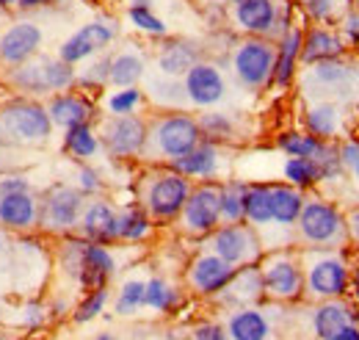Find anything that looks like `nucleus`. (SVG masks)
Returning a JSON list of instances; mask_svg holds the SVG:
<instances>
[{
  "label": "nucleus",
  "instance_id": "obj_30",
  "mask_svg": "<svg viewBox=\"0 0 359 340\" xmlns=\"http://www.w3.org/2000/svg\"><path fill=\"white\" fill-rule=\"evenodd\" d=\"M147 75V53L138 44H125L111 50V78L108 89H125V86H141Z\"/></svg>",
  "mask_w": 359,
  "mask_h": 340
},
{
  "label": "nucleus",
  "instance_id": "obj_4",
  "mask_svg": "<svg viewBox=\"0 0 359 340\" xmlns=\"http://www.w3.org/2000/svg\"><path fill=\"white\" fill-rule=\"evenodd\" d=\"M202 141L196 114L191 111H155L147 117V144L144 164H172Z\"/></svg>",
  "mask_w": 359,
  "mask_h": 340
},
{
  "label": "nucleus",
  "instance_id": "obj_59",
  "mask_svg": "<svg viewBox=\"0 0 359 340\" xmlns=\"http://www.w3.org/2000/svg\"><path fill=\"white\" fill-rule=\"evenodd\" d=\"M91 340H119V338H116L114 332H97V335H94Z\"/></svg>",
  "mask_w": 359,
  "mask_h": 340
},
{
  "label": "nucleus",
  "instance_id": "obj_41",
  "mask_svg": "<svg viewBox=\"0 0 359 340\" xmlns=\"http://www.w3.org/2000/svg\"><path fill=\"white\" fill-rule=\"evenodd\" d=\"M293 6L313 25H337L343 20V14L348 8H354L351 0H293Z\"/></svg>",
  "mask_w": 359,
  "mask_h": 340
},
{
  "label": "nucleus",
  "instance_id": "obj_54",
  "mask_svg": "<svg viewBox=\"0 0 359 340\" xmlns=\"http://www.w3.org/2000/svg\"><path fill=\"white\" fill-rule=\"evenodd\" d=\"M58 3H67V0H20L17 14H36V11L53 8V6H58Z\"/></svg>",
  "mask_w": 359,
  "mask_h": 340
},
{
  "label": "nucleus",
  "instance_id": "obj_31",
  "mask_svg": "<svg viewBox=\"0 0 359 340\" xmlns=\"http://www.w3.org/2000/svg\"><path fill=\"white\" fill-rule=\"evenodd\" d=\"M302 125L307 133L318 136L320 141H337V136L343 133V105L332 103V100L307 103Z\"/></svg>",
  "mask_w": 359,
  "mask_h": 340
},
{
  "label": "nucleus",
  "instance_id": "obj_35",
  "mask_svg": "<svg viewBox=\"0 0 359 340\" xmlns=\"http://www.w3.org/2000/svg\"><path fill=\"white\" fill-rule=\"evenodd\" d=\"M61 150L75 164H91L102 152V144H100V136H97V122L94 125H75V128L64 130Z\"/></svg>",
  "mask_w": 359,
  "mask_h": 340
},
{
  "label": "nucleus",
  "instance_id": "obj_49",
  "mask_svg": "<svg viewBox=\"0 0 359 340\" xmlns=\"http://www.w3.org/2000/svg\"><path fill=\"white\" fill-rule=\"evenodd\" d=\"M337 147H340V161H343L346 177L359 191V141L357 138H343V141H337Z\"/></svg>",
  "mask_w": 359,
  "mask_h": 340
},
{
  "label": "nucleus",
  "instance_id": "obj_21",
  "mask_svg": "<svg viewBox=\"0 0 359 340\" xmlns=\"http://www.w3.org/2000/svg\"><path fill=\"white\" fill-rule=\"evenodd\" d=\"M45 108L53 128L58 130H69L75 125H94L100 119V103L94 100V94H86L81 89L50 94L45 100Z\"/></svg>",
  "mask_w": 359,
  "mask_h": 340
},
{
  "label": "nucleus",
  "instance_id": "obj_50",
  "mask_svg": "<svg viewBox=\"0 0 359 340\" xmlns=\"http://www.w3.org/2000/svg\"><path fill=\"white\" fill-rule=\"evenodd\" d=\"M47 318H50V313H47V307L42 301H25L22 310H20V321H22V327H25L28 332L42 329L47 324Z\"/></svg>",
  "mask_w": 359,
  "mask_h": 340
},
{
  "label": "nucleus",
  "instance_id": "obj_32",
  "mask_svg": "<svg viewBox=\"0 0 359 340\" xmlns=\"http://www.w3.org/2000/svg\"><path fill=\"white\" fill-rule=\"evenodd\" d=\"M196 122L202 130V138L222 144V147H235L246 136L241 128V119L229 111H222V108H205L202 114H196Z\"/></svg>",
  "mask_w": 359,
  "mask_h": 340
},
{
  "label": "nucleus",
  "instance_id": "obj_29",
  "mask_svg": "<svg viewBox=\"0 0 359 340\" xmlns=\"http://www.w3.org/2000/svg\"><path fill=\"white\" fill-rule=\"evenodd\" d=\"M348 55V44L340 37L334 25H304V42H302V67H310L318 61H332Z\"/></svg>",
  "mask_w": 359,
  "mask_h": 340
},
{
  "label": "nucleus",
  "instance_id": "obj_9",
  "mask_svg": "<svg viewBox=\"0 0 359 340\" xmlns=\"http://www.w3.org/2000/svg\"><path fill=\"white\" fill-rule=\"evenodd\" d=\"M293 11V0H238L226 6L229 25L241 37H269L273 42L296 25Z\"/></svg>",
  "mask_w": 359,
  "mask_h": 340
},
{
  "label": "nucleus",
  "instance_id": "obj_43",
  "mask_svg": "<svg viewBox=\"0 0 359 340\" xmlns=\"http://www.w3.org/2000/svg\"><path fill=\"white\" fill-rule=\"evenodd\" d=\"M147 105V97H144V89L141 86H125V89H111L105 97H102V108L105 114H138L141 108Z\"/></svg>",
  "mask_w": 359,
  "mask_h": 340
},
{
  "label": "nucleus",
  "instance_id": "obj_39",
  "mask_svg": "<svg viewBox=\"0 0 359 340\" xmlns=\"http://www.w3.org/2000/svg\"><path fill=\"white\" fill-rule=\"evenodd\" d=\"M276 150L285 155V158H318L326 147V141H320L318 136L307 133V130H282L276 136Z\"/></svg>",
  "mask_w": 359,
  "mask_h": 340
},
{
  "label": "nucleus",
  "instance_id": "obj_10",
  "mask_svg": "<svg viewBox=\"0 0 359 340\" xmlns=\"http://www.w3.org/2000/svg\"><path fill=\"white\" fill-rule=\"evenodd\" d=\"M273 55H276V42L269 37H241L229 47L226 67L235 84L249 94H260L271 89V75H273Z\"/></svg>",
  "mask_w": 359,
  "mask_h": 340
},
{
  "label": "nucleus",
  "instance_id": "obj_2",
  "mask_svg": "<svg viewBox=\"0 0 359 340\" xmlns=\"http://www.w3.org/2000/svg\"><path fill=\"white\" fill-rule=\"evenodd\" d=\"M55 263H58L61 274L69 277L83 294L94 291V288H108L119 268V260L111 247L86 241L81 235L58 238Z\"/></svg>",
  "mask_w": 359,
  "mask_h": 340
},
{
  "label": "nucleus",
  "instance_id": "obj_15",
  "mask_svg": "<svg viewBox=\"0 0 359 340\" xmlns=\"http://www.w3.org/2000/svg\"><path fill=\"white\" fill-rule=\"evenodd\" d=\"M205 249H210L213 255L226 260L232 268H243V266H255L260 263V257L266 255L260 230H255L246 221L238 224H219L208 238H205Z\"/></svg>",
  "mask_w": 359,
  "mask_h": 340
},
{
  "label": "nucleus",
  "instance_id": "obj_1",
  "mask_svg": "<svg viewBox=\"0 0 359 340\" xmlns=\"http://www.w3.org/2000/svg\"><path fill=\"white\" fill-rule=\"evenodd\" d=\"M194 183L166 164H147L138 171L133 185L135 205L155 221V227H166L177 221L180 211L191 194Z\"/></svg>",
  "mask_w": 359,
  "mask_h": 340
},
{
  "label": "nucleus",
  "instance_id": "obj_26",
  "mask_svg": "<svg viewBox=\"0 0 359 340\" xmlns=\"http://www.w3.org/2000/svg\"><path fill=\"white\" fill-rule=\"evenodd\" d=\"M302 42H304V25H293L276 39L271 89H290L296 84L302 70Z\"/></svg>",
  "mask_w": 359,
  "mask_h": 340
},
{
  "label": "nucleus",
  "instance_id": "obj_42",
  "mask_svg": "<svg viewBox=\"0 0 359 340\" xmlns=\"http://www.w3.org/2000/svg\"><path fill=\"white\" fill-rule=\"evenodd\" d=\"M282 180L304 194L315 191L320 185V171L313 158H285L282 161Z\"/></svg>",
  "mask_w": 359,
  "mask_h": 340
},
{
  "label": "nucleus",
  "instance_id": "obj_8",
  "mask_svg": "<svg viewBox=\"0 0 359 340\" xmlns=\"http://www.w3.org/2000/svg\"><path fill=\"white\" fill-rule=\"evenodd\" d=\"M299 255L304 268V299L323 301L348 296L351 266L343 249H299Z\"/></svg>",
  "mask_w": 359,
  "mask_h": 340
},
{
  "label": "nucleus",
  "instance_id": "obj_6",
  "mask_svg": "<svg viewBox=\"0 0 359 340\" xmlns=\"http://www.w3.org/2000/svg\"><path fill=\"white\" fill-rule=\"evenodd\" d=\"M3 84L11 89V94L47 100L50 94L75 89V67L61 61L58 55L36 53L34 58L11 70H3Z\"/></svg>",
  "mask_w": 359,
  "mask_h": 340
},
{
  "label": "nucleus",
  "instance_id": "obj_44",
  "mask_svg": "<svg viewBox=\"0 0 359 340\" xmlns=\"http://www.w3.org/2000/svg\"><path fill=\"white\" fill-rule=\"evenodd\" d=\"M243 191H246V180H222V194H219V205H222V224H238L243 221Z\"/></svg>",
  "mask_w": 359,
  "mask_h": 340
},
{
  "label": "nucleus",
  "instance_id": "obj_11",
  "mask_svg": "<svg viewBox=\"0 0 359 340\" xmlns=\"http://www.w3.org/2000/svg\"><path fill=\"white\" fill-rule=\"evenodd\" d=\"M260 277H263V291L266 301L271 304H296L304 299V268L299 249L282 247L269 249L260 257Z\"/></svg>",
  "mask_w": 359,
  "mask_h": 340
},
{
  "label": "nucleus",
  "instance_id": "obj_47",
  "mask_svg": "<svg viewBox=\"0 0 359 340\" xmlns=\"http://www.w3.org/2000/svg\"><path fill=\"white\" fill-rule=\"evenodd\" d=\"M108 301H111V291H108V288L86 291V294L81 296V301L72 307V321H75V324H89L94 318H100V315L105 313Z\"/></svg>",
  "mask_w": 359,
  "mask_h": 340
},
{
  "label": "nucleus",
  "instance_id": "obj_14",
  "mask_svg": "<svg viewBox=\"0 0 359 340\" xmlns=\"http://www.w3.org/2000/svg\"><path fill=\"white\" fill-rule=\"evenodd\" d=\"M222 183L208 180V183H194L185 205L177 216V230L185 238L205 241L219 224H222V205H219Z\"/></svg>",
  "mask_w": 359,
  "mask_h": 340
},
{
  "label": "nucleus",
  "instance_id": "obj_5",
  "mask_svg": "<svg viewBox=\"0 0 359 340\" xmlns=\"http://www.w3.org/2000/svg\"><path fill=\"white\" fill-rule=\"evenodd\" d=\"M293 241L299 249H346L351 241L343 208L326 197L307 194L304 208L293 224Z\"/></svg>",
  "mask_w": 359,
  "mask_h": 340
},
{
  "label": "nucleus",
  "instance_id": "obj_60",
  "mask_svg": "<svg viewBox=\"0 0 359 340\" xmlns=\"http://www.w3.org/2000/svg\"><path fill=\"white\" fill-rule=\"evenodd\" d=\"M0 340H20V338H17L14 332H8V329H3V327H0Z\"/></svg>",
  "mask_w": 359,
  "mask_h": 340
},
{
  "label": "nucleus",
  "instance_id": "obj_3",
  "mask_svg": "<svg viewBox=\"0 0 359 340\" xmlns=\"http://www.w3.org/2000/svg\"><path fill=\"white\" fill-rule=\"evenodd\" d=\"M53 130L45 100L22 94H6L0 100V144L20 152L42 150L53 141Z\"/></svg>",
  "mask_w": 359,
  "mask_h": 340
},
{
  "label": "nucleus",
  "instance_id": "obj_52",
  "mask_svg": "<svg viewBox=\"0 0 359 340\" xmlns=\"http://www.w3.org/2000/svg\"><path fill=\"white\" fill-rule=\"evenodd\" d=\"M191 340H229L222 321H199L191 329Z\"/></svg>",
  "mask_w": 359,
  "mask_h": 340
},
{
  "label": "nucleus",
  "instance_id": "obj_61",
  "mask_svg": "<svg viewBox=\"0 0 359 340\" xmlns=\"http://www.w3.org/2000/svg\"><path fill=\"white\" fill-rule=\"evenodd\" d=\"M130 6H152V0H130Z\"/></svg>",
  "mask_w": 359,
  "mask_h": 340
},
{
  "label": "nucleus",
  "instance_id": "obj_57",
  "mask_svg": "<svg viewBox=\"0 0 359 340\" xmlns=\"http://www.w3.org/2000/svg\"><path fill=\"white\" fill-rule=\"evenodd\" d=\"M14 238H17L14 233H8V230H3V227H0V257H3L6 252H8V249H11Z\"/></svg>",
  "mask_w": 359,
  "mask_h": 340
},
{
  "label": "nucleus",
  "instance_id": "obj_34",
  "mask_svg": "<svg viewBox=\"0 0 359 340\" xmlns=\"http://www.w3.org/2000/svg\"><path fill=\"white\" fill-rule=\"evenodd\" d=\"M269 188H271V216H273V227L293 233V224H296L299 213L304 208L307 194L299 191V188H293V185H287L285 180L269 183Z\"/></svg>",
  "mask_w": 359,
  "mask_h": 340
},
{
  "label": "nucleus",
  "instance_id": "obj_55",
  "mask_svg": "<svg viewBox=\"0 0 359 340\" xmlns=\"http://www.w3.org/2000/svg\"><path fill=\"white\" fill-rule=\"evenodd\" d=\"M346 224H348V241L359 244V205H354L351 211L346 213Z\"/></svg>",
  "mask_w": 359,
  "mask_h": 340
},
{
  "label": "nucleus",
  "instance_id": "obj_53",
  "mask_svg": "<svg viewBox=\"0 0 359 340\" xmlns=\"http://www.w3.org/2000/svg\"><path fill=\"white\" fill-rule=\"evenodd\" d=\"M22 166H25L22 152H20V150H11V147H6V144H0V174H6V171H20Z\"/></svg>",
  "mask_w": 359,
  "mask_h": 340
},
{
  "label": "nucleus",
  "instance_id": "obj_27",
  "mask_svg": "<svg viewBox=\"0 0 359 340\" xmlns=\"http://www.w3.org/2000/svg\"><path fill=\"white\" fill-rule=\"evenodd\" d=\"M348 324H359V310L354 301H348L346 296L315 301L313 313H310V327H313L315 340H329Z\"/></svg>",
  "mask_w": 359,
  "mask_h": 340
},
{
  "label": "nucleus",
  "instance_id": "obj_22",
  "mask_svg": "<svg viewBox=\"0 0 359 340\" xmlns=\"http://www.w3.org/2000/svg\"><path fill=\"white\" fill-rule=\"evenodd\" d=\"M116 213H119V208L105 194L89 197L86 205H83L75 235H81L86 241H94V244L116 247L119 244V238H116Z\"/></svg>",
  "mask_w": 359,
  "mask_h": 340
},
{
  "label": "nucleus",
  "instance_id": "obj_36",
  "mask_svg": "<svg viewBox=\"0 0 359 340\" xmlns=\"http://www.w3.org/2000/svg\"><path fill=\"white\" fill-rule=\"evenodd\" d=\"M155 233V221L144 213L141 205H122L116 213V238L119 244H144Z\"/></svg>",
  "mask_w": 359,
  "mask_h": 340
},
{
  "label": "nucleus",
  "instance_id": "obj_20",
  "mask_svg": "<svg viewBox=\"0 0 359 340\" xmlns=\"http://www.w3.org/2000/svg\"><path fill=\"white\" fill-rule=\"evenodd\" d=\"M232 274H235V268L226 260L213 255L210 249H199L185 266V285H188V291L194 296L213 301L226 288Z\"/></svg>",
  "mask_w": 359,
  "mask_h": 340
},
{
  "label": "nucleus",
  "instance_id": "obj_46",
  "mask_svg": "<svg viewBox=\"0 0 359 340\" xmlns=\"http://www.w3.org/2000/svg\"><path fill=\"white\" fill-rule=\"evenodd\" d=\"M128 20L138 34H144L149 39H166L169 37V25L155 14L152 6H128Z\"/></svg>",
  "mask_w": 359,
  "mask_h": 340
},
{
  "label": "nucleus",
  "instance_id": "obj_48",
  "mask_svg": "<svg viewBox=\"0 0 359 340\" xmlns=\"http://www.w3.org/2000/svg\"><path fill=\"white\" fill-rule=\"evenodd\" d=\"M75 188L89 200V197H100L105 194V177L102 171L91 164H78V171H75Z\"/></svg>",
  "mask_w": 359,
  "mask_h": 340
},
{
  "label": "nucleus",
  "instance_id": "obj_18",
  "mask_svg": "<svg viewBox=\"0 0 359 340\" xmlns=\"http://www.w3.org/2000/svg\"><path fill=\"white\" fill-rule=\"evenodd\" d=\"M180 81H182V91H185L188 108H196V111L219 108L226 100V91H229L222 64H216L210 58H199Z\"/></svg>",
  "mask_w": 359,
  "mask_h": 340
},
{
  "label": "nucleus",
  "instance_id": "obj_19",
  "mask_svg": "<svg viewBox=\"0 0 359 340\" xmlns=\"http://www.w3.org/2000/svg\"><path fill=\"white\" fill-rule=\"evenodd\" d=\"M229 147L222 144H213L208 138H202L194 150H188L185 155L175 158L172 166L175 171H180L182 177H188L191 183H208V180H226V171H229Z\"/></svg>",
  "mask_w": 359,
  "mask_h": 340
},
{
  "label": "nucleus",
  "instance_id": "obj_13",
  "mask_svg": "<svg viewBox=\"0 0 359 340\" xmlns=\"http://www.w3.org/2000/svg\"><path fill=\"white\" fill-rule=\"evenodd\" d=\"M102 152L114 161H141L147 144V117L141 114H102L97 119Z\"/></svg>",
  "mask_w": 359,
  "mask_h": 340
},
{
  "label": "nucleus",
  "instance_id": "obj_40",
  "mask_svg": "<svg viewBox=\"0 0 359 340\" xmlns=\"http://www.w3.org/2000/svg\"><path fill=\"white\" fill-rule=\"evenodd\" d=\"M108 78H111V50L75 67V89H81L86 94H97V91L108 89Z\"/></svg>",
  "mask_w": 359,
  "mask_h": 340
},
{
  "label": "nucleus",
  "instance_id": "obj_17",
  "mask_svg": "<svg viewBox=\"0 0 359 340\" xmlns=\"http://www.w3.org/2000/svg\"><path fill=\"white\" fill-rule=\"evenodd\" d=\"M42 47H45V28L36 17L22 14L17 20H8L0 28V67L11 70L42 53Z\"/></svg>",
  "mask_w": 359,
  "mask_h": 340
},
{
  "label": "nucleus",
  "instance_id": "obj_45",
  "mask_svg": "<svg viewBox=\"0 0 359 340\" xmlns=\"http://www.w3.org/2000/svg\"><path fill=\"white\" fill-rule=\"evenodd\" d=\"M144 288H147V280L141 277L125 280L114 296V313L128 318V315H135L138 310H144Z\"/></svg>",
  "mask_w": 359,
  "mask_h": 340
},
{
  "label": "nucleus",
  "instance_id": "obj_24",
  "mask_svg": "<svg viewBox=\"0 0 359 340\" xmlns=\"http://www.w3.org/2000/svg\"><path fill=\"white\" fill-rule=\"evenodd\" d=\"M0 227L14 235H31L39 227V194L14 191L0 197Z\"/></svg>",
  "mask_w": 359,
  "mask_h": 340
},
{
  "label": "nucleus",
  "instance_id": "obj_58",
  "mask_svg": "<svg viewBox=\"0 0 359 340\" xmlns=\"http://www.w3.org/2000/svg\"><path fill=\"white\" fill-rule=\"evenodd\" d=\"M20 0H0V14H14Z\"/></svg>",
  "mask_w": 359,
  "mask_h": 340
},
{
  "label": "nucleus",
  "instance_id": "obj_12",
  "mask_svg": "<svg viewBox=\"0 0 359 340\" xmlns=\"http://www.w3.org/2000/svg\"><path fill=\"white\" fill-rule=\"evenodd\" d=\"M86 205V197L69 183H53L39 194V227L47 238H67L78 233V221Z\"/></svg>",
  "mask_w": 359,
  "mask_h": 340
},
{
  "label": "nucleus",
  "instance_id": "obj_38",
  "mask_svg": "<svg viewBox=\"0 0 359 340\" xmlns=\"http://www.w3.org/2000/svg\"><path fill=\"white\" fill-rule=\"evenodd\" d=\"M185 301V294L180 291L175 282H169L166 277H149L147 280V288H144V310H152V313H161V315H169V313H177Z\"/></svg>",
  "mask_w": 359,
  "mask_h": 340
},
{
  "label": "nucleus",
  "instance_id": "obj_16",
  "mask_svg": "<svg viewBox=\"0 0 359 340\" xmlns=\"http://www.w3.org/2000/svg\"><path fill=\"white\" fill-rule=\"evenodd\" d=\"M119 39V22L116 17L100 14L89 22H83L81 28H75L64 42L58 44L55 55L72 67H81L83 61H89L94 55L111 50V44Z\"/></svg>",
  "mask_w": 359,
  "mask_h": 340
},
{
  "label": "nucleus",
  "instance_id": "obj_25",
  "mask_svg": "<svg viewBox=\"0 0 359 340\" xmlns=\"http://www.w3.org/2000/svg\"><path fill=\"white\" fill-rule=\"evenodd\" d=\"M222 310H238V307H252V304H266V291H263V277H260V266H243L235 268L232 280L226 282V288L213 299Z\"/></svg>",
  "mask_w": 359,
  "mask_h": 340
},
{
  "label": "nucleus",
  "instance_id": "obj_37",
  "mask_svg": "<svg viewBox=\"0 0 359 340\" xmlns=\"http://www.w3.org/2000/svg\"><path fill=\"white\" fill-rule=\"evenodd\" d=\"M243 221L252 224L260 233H266V230L273 227L269 183H246V191H243Z\"/></svg>",
  "mask_w": 359,
  "mask_h": 340
},
{
  "label": "nucleus",
  "instance_id": "obj_33",
  "mask_svg": "<svg viewBox=\"0 0 359 340\" xmlns=\"http://www.w3.org/2000/svg\"><path fill=\"white\" fill-rule=\"evenodd\" d=\"M144 97L149 105H155V111H191L182 91V81L166 78L161 72L144 75Z\"/></svg>",
  "mask_w": 359,
  "mask_h": 340
},
{
  "label": "nucleus",
  "instance_id": "obj_62",
  "mask_svg": "<svg viewBox=\"0 0 359 340\" xmlns=\"http://www.w3.org/2000/svg\"><path fill=\"white\" fill-rule=\"evenodd\" d=\"M229 3H238V0H226V6H229Z\"/></svg>",
  "mask_w": 359,
  "mask_h": 340
},
{
  "label": "nucleus",
  "instance_id": "obj_51",
  "mask_svg": "<svg viewBox=\"0 0 359 340\" xmlns=\"http://www.w3.org/2000/svg\"><path fill=\"white\" fill-rule=\"evenodd\" d=\"M337 31H340V37L346 39L348 50H351V47H359V8H348V11L343 14V20L337 22Z\"/></svg>",
  "mask_w": 359,
  "mask_h": 340
},
{
  "label": "nucleus",
  "instance_id": "obj_7",
  "mask_svg": "<svg viewBox=\"0 0 359 340\" xmlns=\"http://www.w3.org/2000/svg\"><path fill=\"white\" fill-rule=\"evenodd\" d=\"M299 89L307 103L318 100H332V103H351L359 94V67L348 58H332V61H318L310 67L299 70Z\"/></svg>",
  "mask_w": 359,
  "mask_h": 340
},
{
  "label": "nucleus",
  "instance_id": "obj_23",
  "mask_svg": "<svg viewBox=\"0 0 359 340\" xmlns=\"http://www.w3.org/2000/svg\"><path fill=\"white\" fill-rule=\"evenodd\" d=\"M155 47V72L166 75V78H182L199 58H205V47L196 39H188V37H166V39H158Z\"/></svg>",
  "mask_w": 359,
  "mask_h": 340
},
{
  "label": "nucleus",
  "instance_id": "obj_28",
  "mask_svg": "<svg viewBox=\"0 0 359 340\" xmlns=\"http://www.w3.org/2000/svg\"><path fill=\"white\" fill-rule=\"evenodd\" d=\"M224 329L229 340H273V321L263 304L226 310Z\"/></svg>",
  "mask_w": 359,
  "mask_h": 340
},
{
  "label": "nucleus",
  "instance_id": "obj_56",
  "mask_svg": "<svg viewBox=\"0 0 359 340\" xmlns=\"http://www.w3.org/2000/svg\"><path fill=\"white\" fill-rule=\"evenodd\" d=\"M329 340H359V324H348L340 332H334Z\"/></svg>",
  "mask_w": 359,
  "mask_h": 340
}]
</instances>
